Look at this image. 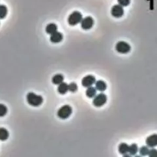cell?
Returning <instances> with one entry per match:
<instances>
[{
	"label": "cell",
	"instance_id": "9",
	"mask_svg": "<svg viewBox=\"0 0 157 157\" xmlns=\"http://www.w3.org/2000/svg\"><path fill=\"white\" fill-rule=\"evenodd\" d=\"M146 143L147 146L153 148V147L157 146V134H152L148 137L146 140Z\"/></svg>",
	"mask_w": 157,
	"mask_h": 157
},
{
	"label": "cell",
	"instance_id": "14",
	"mask_svg": "<svg viewBox=\"0 0 157 157\" xmlns=\"http://www.w3.org/2000/svg\"><path fill=\"white\" fill-rule=\"evenodd\" d=\"M68 91V85H67L64 82H62L57 87V92L61 94H65Z\"/></svg>",
	"mask_w": 157,
	"mask_h": 157
},
{
	"label": "cell",
	"instance_id": "17",
	"mask_svg": "<svg viewBox=\"0 0 157 157\" xmlns=\"http://www.w3.org/2000/svg\"><path fill=\"white\" fill-rule=\"evenodd\" d=\"M128 148H129V146L127 145V143H123L119 145V147H118L119 152H120V154L124 155V154L128 152Z\"/></svg>",
	"mask_w": 157,
	"mask_h": 157
},
{
	"label": "cell",
	"instance_id": "3",
	"mask_svg": "<svg viewBox=\"0 0 157 157\" xmlns=\"http://www.w3.org/2000/svg\"><path fill=\"white\" fill-rule=\"evenodd\" d=\"M72 113V108L69 105H64L57 110V115L59 118L62 119V120H65V119L68 118Z\"/></svg>",
	"mask_w": 157,
	"mask_h": 157
},
{
	"label": "cell",
	"instance_id": "1",
	"mask_svg": "<svg viewBox=\"0 0 157 157\" xmlns=\"http://www.w3.org/2000/svg\"><path fill=\"white\" fill-rule=\"evenodd\" d=\"M26 100L28 103L32 106H38L43 103V98L40 95L30 92L26 96Z\"/></svg>",
	"mask_w": 157,
	"mask_h": 157
},
{
	"label": "cell",
	"instance_id": "20",
	"mask_svg": "<svg viewBox=\"0 0 157 157\" xmlns=\"http://www.w3.org/2000/svg\"><path fill=\"white\" fill-rule=\"evenodd\" d=\"M8 112V109H7L6 106L4 104L0 103V117H2L4 116H5Z\"/></svg>",
	"mask_w": 157,
	"mask_h": 157
},
{
	"label": "cell",
	"instance_id": "16",
	"mask_svg": "<svg viewBox=\"0 0 157 157\" xmlns=\"http://www.w3.org/2000/svg\"><path fill=\"white\" fill-rule=\"evenodd\" d=\"M9 131L3 127H0V140L5 141L9 138Z\"/></svg>",
	"mask_w": 157,
	"mask_h": 157
},
{
	"label": "cell",
	"instance_id": "18",
	"mask_svg": "<svg viewBox=\"0 0 157 157\" xmlns=\"http://www.w3.org/2000/svg\"><path fill=\"white\" fill-rule=\"evenodd\" d=\"M138 146H137V144L134 143V144H131L130 146H129V148H128V152L130 153V155H134L137 153L138 152Z\"/></svg>",
	"mask_w": 157,
	"mask_h": 157
},
{
	"label": "cell",
	"instance_id": "8",
	"mask_svg": "<svg viewBox=\"0 0 157 157\" xmlns=\"http://www.w3.org/2000/svg\"><path fill=\"white\" fill-rule=\"evenodd\" d=\"M96 82V78L93 75H87L85 78H83L81 81V85L85 88H88V87L93 86Z\"/></svg>",
	"mask_w": 157,
	"mask_h": 157
},
{
	"label": "cell",
	"instance_id": "19",
	"mask_svg": "<svg viewBox=\"0 0 157 157\" xmlns=\"http://www.w3.org/2000/svg\"><path fill=\"white\" fill-rule=\"evenodd\" d=\"M8 13L7 7L4 5H0V19H5Z\"/></svg>",
	"mask_w": 157,
	"mask_h": 157
},
{
	"label": "cell",
	"instance_id": "7",
	"mask_svg": "<svg viewBox=\"0 0 157 157\" xmlns=\"http://www.w3.org/2000/svg\"><path fill=\"white\" fill-rule=\"evenodd\" d=\"M112 16L114 18H121L124 14V10H123V6L120 5H115L112 7L111 11H110Z\"/></svg>",
	"mask_w": 157,
	"mask_h": 157
},
{
	"label": "cell",
	"instance_id": "5",
	"mask_svg": "<svg viewBox=\"0 0 157 157\" xmlns=\"http://www.w3.org/2000/svg\"><path fill=\"white\" fill-rule=\"evenodd\" d=\"M106 100H107V97L106 94L103 93L98 94L94 97L93 104L97 107H100L106 103Z\"/></svg>",
	"mask_w": 157,
	"mask_h": 157
},
{
	"label": "cell",
	"instance_id": "11",
	"mask_svg": "<svg viewBox=\"0 0 157 157\" xmlns=\"http://www.w3.org/2000/svg\"><path fill=\"white\" fill-rule=\"evenodd\" d=\"M95 88L97 91H99L100 92L104 91L106 89V84L103 81H97L95 82Z\"/></svg>",
	"mask_w": 157,
	"mask_h": 157
},
{
	"label": "cell",
	"instance_id": "15",
	"mask_svg": "<svg viewBox=\"0 0 157 157\" xmlns=\"http://www.w3.org/2000/svg\"><path fill=\"white\" fill-rule=\"evenodd\" d=\"M96 94H97L96 88H94V87L92 86L87 88L86 96L88 97V98H94Z\"/></svg>",
	"mask_w": 157,
	"mask_h": 157
},
{
	"label": "cell",
	"instance_id": "6",
	"mask_svg": "<svg viewBox=\"0 0 157 157\" xmlns=\"http://www.w3.org/2000/svg\"><path fill=\"white\" fill-rule=\"evenodd\" d=\"M94 23V22L93 18L91 16H88V17H85V19H82L81 22V26L84 30H89L93 27Z\"/></svg>",
	"mask_w": 157,
	"mask_h": 157
},
{
	"label": "cell",
	"instance_id": "12",
	"mask_svg": "<svg viewBox=\"0 0 157 157\" xmlns=\"http://www.w3.org/2000/svg\"><path fill=\"white\" fill-rule=\"evenodd\" d=\"M57 31V26L54 23L48 24L45 28V32L47 34L51 35Z\"/></svg>",
	"mask_w": 157,
	"mask_h": 157
},
{
	"label": "cell",
	"instance_id": "23",
	"mask_svg": "<svg viewBox=\"0 0 157 157\" xmlns=\"http://www.w3.org/2000/svg\"><path fill=\"white\" fill-rule=\"evenodd\" d=\"M119 5H120L123 7H126L130 5V0H117Z\"/></svg>",
	"mask_w": 157,
	"mask_h": 157
},
{
	"label": "cell",
	"instance_id": "22",
	"mask_svg": "<svg viewBox=\"0 0 157 157\" xmlns=\"http://www.w3.org/2000/svg\"><path fill=\"white\" fill-rule=\"evenodd\" d=\"M149 151V149L148 146H142L140 149V153L143 156L148 155Z\"/></svg>",
	"mask_w": 157,
	"mask_h": 157
},
{
	"label": "cell",
	"instance_id": "13",
	"mask_svg": "<svg viewBox=\"0 0 157 157\" xmlns=\"http://www.w3.org/2000/svg\"><path fill=\"white\" fill-rule=\"evenodd\" d=\"M51 81H52V83L54 84V85H60L61 83L64 82V76L61 74H55L52 78V79H51Z\"/></svg>",
	"mask_w": 157,
	"mask_h": 157
},
{
	"label": "cell",
	"instance_id": "2",
	"mask_svg": "<svg viewBox=\"0 0 157 157\" xmlns=\"http://www.w3.org/2000/svg\"><path fill=\"white\" fill-rule=\"evenodd\" d=\"M83 19L82 14L78 11H74L72 13L70 14V15L68 18V22L70 26H74L78 25V24L81 23V20Z\"/></svg>",
	"mask_w": 157,
	"mask_h": 157
},
{
	"label": "cell",
	"instance_id": "24",
	"mask_svg": "<svg viewBox=\"0 0 157 157\" xmlns=\"http://www.w3.org/2000/svg\"><path fill=\"white\" fill-rule=\"evenodd\" d=\"M148 155L150 157H157V150L155 149H151L149 151Z\"/></svg>",
	"mask_w": 157,
	"mask_h": 157
},
{
	"label": "cell",
	"instance_id": "21",
	"mask_svg": "<svg viewBox=\"0 0 157 157\" xmlns=\"http://www.w3.org/2000/svg\"><path fill=\"white\" fill-rule=\"evenodd\" d=\"M77 90H78V85L75 83L72 82V83L68 85V91H69L74 93V92L77 91Z\"/></svg>",
	"mask_w": 157,
	"mask_h": 157
},
{
	"label": "cell",
	"instance_id": "4",
	"mask_svg": "<svg viewBox=\"0 0 157 157\" xmlns=\"http://www.w3.org/2000/svg\"><path fill=\"white\" fill-rule=\"evenodd\" d=\"M115 48H116V51L120 54H127L131 50V47L130 45L123 41L117 42L115 46Z\"/></svg>",
	"mask_w": 157,
	"mask_h": 157
},
{
	"label": "cell",
	"instance_id": "10",
	"mask_svg": "<svg viewBox=\"0 0 157 157\" xmlns=\"http://www.w3.org/2000/svg\"><path fill=\"white\" fill-rule=\"evenodd\" d=\"M63 39V35L59 32H55L54 33L51 35L50 37V41L52 43H59L61 42Z\"/></svg>",
	"mask_w": 157,
	"mask_h": 157
}]
</instances>
